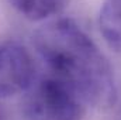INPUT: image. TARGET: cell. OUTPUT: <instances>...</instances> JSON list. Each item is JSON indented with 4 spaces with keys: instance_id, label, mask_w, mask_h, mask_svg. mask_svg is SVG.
<instances>
[{
    "instance_id": "cell-1",
    "label": "cell",
    "mask_w": 121,
    "mask_h": 120,
    "mask_svg": "<svg viewBox=\"0 0 121 120\" xmlns=\"http://www.w3.org/2000/svg\"><path fill=\"white\" fill-rule=\"evenodd\" d=\"M34 47L48 74L75 90L87 106L108 107L117 89L108 60L73 20L47 23L34 35Z\"/></svg>"
},
{
    "instance_id": "cell-2",
    "label": "cell",
    "mask_w": 121,
    "mask_h": 120,
    "mask_svg": "<svg viewBox=\"0 0 121 120\" xmlns=\"http://www.w3.org/2000/svg\"><path fill=\"white\" fill-rule=\"evenodd\" d=\"M23 106L27 120H82L87 109L70 86L49 74L35 78L26 90Z\"/></svg>"
},
{
    "instance_id": "cell-3",
    "label": "cell",
    "mask_w": 121,
    "mask_h": 120,
    "mask_svg": "<svg viewBox=\"0 0 121 120\" xmlns=\"http://www.w3.org/2000/svg\"><path fill=\"white\" fill-rule=\"evenodd\" d=\"M35 78V64L26 47L14 41L0 44V99L26 92Z\"/></svg>"
},
{
    "instance_id": "cell-4",
    "label": "cell",
    "mask_w": 121,
    "mask_h": 120,
    "mask_svg": "<svg viewBox=\"0 0 121 120\" xmlns=\"http://www.w3.org/2000/svg\"><path fill=\"white\" fill-rule=\"evenodd\" d=\"M99 24L107 45L121 51V0H106L103 3Z\"/></svg>"
},
{
    "instance_id": "cell-5",
    "label": "cell",
    "mask_w": 121,
    "mask_h": 120,
    "mask_svg": "<svg viewBox=\"0 0 121 120\" xmlns=\"http://www.w3.org/2000/svg\"><path fill=\"white\" fill-rule=\"evenodd\" d=\"M21 16L31 21H41L58 14L66 0H7Z\"/></svg>"
}]
</instances>
